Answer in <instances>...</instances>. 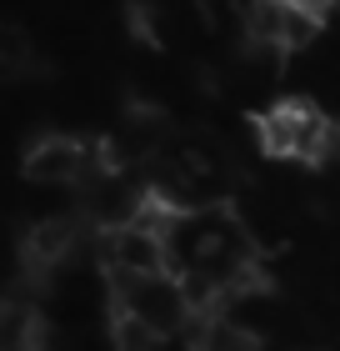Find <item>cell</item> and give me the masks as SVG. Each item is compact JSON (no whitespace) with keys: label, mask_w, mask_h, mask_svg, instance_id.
Instances as JSON below:
<instances>
[{"label":"cell","mask_w":340,"mask_h":351,"mask_svg":"<svg viewBox=\"0 0 340 351\" xmlns=\"http://www.w3.org/2000/svg\"><path fill=\"white\" fill-rule=\"evenodd\" d=\"M0 71H5L10 81L40 71V51L30 45V36H25L21 25H5V30H0Z\"/></svg>","instance_id":"obj_10"},{"label":"cell","mask_w":340,"mask_h":351,"mask_svg":"<svg viewBox=\"0 0 340 351\" xmlns=\"http://www.w3.org/2000/svg\"><path fill=\"white\" fill-rule=\"evenodd\" d=\"M290 5H300V10H311V15H326V10L340 5V0H290Z\"/></svg>","instance_id":"obj_12"},{"label":"cell","mask_w":340,"mask_h":351,"mask_svg":"<svg viewBox=\"0 0 340 351\" xmlns=\"http://www.w3.org/2000/svg\"><path fill=\"white\" fill-rule=\"evenodd\" d=\"M110 171H125L105 141H75V136H40L25 151V176L40 186H90Z\"/></svg>","instance_id":"obj_4"},{"label":"cell","mask_w":340,"mask_h":351,"mask_svg":"<svg viewBox=\"0 0 340 351\" xmlns=\"http://www.w3.org/2000/svg\"><path fill=\"white\" fill-rule=\"evenodd\" d=\"M110 281V301H116V316L145 326L151 337H175V331H190L200 322L196 301H190L185 281L175 271H160V276H105Z\"/></svg>","instance_id":"obj_2"},{"label":"cell","mask_w":340,"mask_h":351,"mask_svg":"<svg viewBox=\"0 0 340 351\" xmlns=\"http://www.w3.org/2000/svg\"><path fill=\"white\" fill-rule=\"evenodd\" d=\"M40 346H45L40 306H30L25 296H10L0 306V351H40Z\"/></svg>","instance_id":"obj_8"},{"label":"cell","mask_w":340,"mask_h":351,"mask_svg":"<svg viewBox=\"0 0 340 351\" xmlns=\"http://www.w3.org/2000/svg\"><path fill=\"white\" fill-rule=\"evenodd\" d=\"M166 241H170V271L185 281L200 316L225 311V301L265 286L261 251H255L250 231L240 226L231 206H220V211H175L166 221Z\"/></svg>","instance_id":"obj_1"},{"label":"cell","mask_w":340,"mask_h":351,"mask_svg":"<svg viewBox=\"0 0 340 351\" xmlns=\"http://www.w3.org/2000/svg\"><path fill=\"white\" fill-rule=\"evenodd\" d=\"M190 351H261V337L250 326L231 322L225 311H210L190 326Z\"/></svg>","instance_id":"obj_9"},{"label":"cell","mask_w":340,"mask_h":351,"mask_svg":"<svg viewBox=\"0 0 340 351\" xmlns=\"http://www.w3.org/2000/svg\"><path fill=\"white\" fill-rule=\"evenodd\" d=\"M315 30H320V15L290 5V0H250L246 5V45L250 51L285 56V51H300Z\"/></svg>","instance_id":"obj_5"},{"label":"cell","mask_w":340,"mask_h":351,"mask_svg":"<svg viewBox=\"0 0 340 351\" xmlns=\"http://www.w3.org/2000/svg\"><path fill=\"white\" fill-rule=\"evenodd\" d=\"M116 161H160L170 151V116L160 106H145V101H131L120 116V136H116Z\"/></svg>","instance_id":"obj_7"},{"label":"cell","mask_w":340,"mask_h":351,"mask_svg":"<svg viewBox=\"0 0 340 351\" xmlns=\"http://www.w3.org/2000/svg\"><path fill=\"white\" fill-rule=\"evenodd\" d=\"M110 341H116V351H160V337H151L145 326L125 322V316H110Z\"/></svg>","instance_id":"obj_11"},{"label":"cell","mask_w":340,"mask_h":351,"mask_svg":"<svg viewBox=\"0 0 340 351\" xmlns=\"http://www.w3.org/2000/svg\"><path fill=\"white\" fill-rule=\"evenodd\" d=\"M255 136H261L265 156L280 161H305V166H326L335 151V121L326 110H315L311 101H275L255 116Z\"/></svg>","instance_id":"obj_3"},{"label":"cell","mask_w":340,"mask_h":351,"mask_svg":"<svg viewBox=\"0 0 340 351\" xmlns=\"http://www.w3.org/2000/svg\"><path fill=\"white\" fill-rule=\"evenodd\" d=\"M80 236H86V216H45L36 221V226L25 231V241H21V261L25 271L36 281H45L55 266H66L75 256V246H80Z\"/></svg>","instance_id":"obj_6"}]
</instances>
